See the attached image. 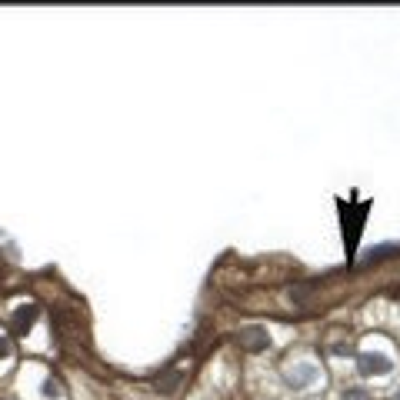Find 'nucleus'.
Here are the masks:
<instances>
[{
    "label": "nucleus",
    "instance_id": "f257e3e1",
    "mask_svg": "<svg viewBox=\"0 0 400 400\" xmlns=\"http://www.w3.org/2000/svg\"><path fill=\"white\" fill-rule=\"evenodd\" d=\"M237 347L250 351V354L263 351L267 347V330L263 327H244V330H237Z\"/></svg>",
    "mask_w": 400,
    "mask_h": 400
},
{
    "label": "nucleus",
    "instance_id": "0eeeda50",
    "mask_svg": "<svg viewBox=\"0 0 400 400\" xmlns=\"http://www.w3.org/2000/svg\"><path fill=\"white\" fill-rule=\"evenodd\" d=\"M394 400H400V394H397V397H394Z\"/></svg>",
    "mask_w": 400,
    "mask_h": 400
},
{
    "label": "nucleus",
    "instance_id": "39448f33",
    "mask_svg": "<svg viewBox=\"0 0 400 400\" xmlns=\"http://www.w3.org/2000/svg\"><path fill=\"white\" fill-rule=\"evenodd\" d=\"M344 400H374L367 394V390H347V394H344Z\"/></svg>",
    "mask_w": 400,
    "mask_h": 400
},
{
    "label": "nucleus",
    "instance_id": "423d86ee",
    "mask_svg": "<svg viewBox=\"0 0 400 400\" xmlns=\"http://www.w3.org/2000/svg\"><path fill=\"white\" fill-rule=\"evenodd\" d=\"M7 354H10V344H7V340L0 337V357H7Z\"/></svg>",
    "mask_w": 400,
    "mask_h": 400
},
{
    "label": "nucleus",
    "instance_id": "7ed1b4c3",
    "mask_svg": "<svg viewBox=\"0 0 400 400\" xmlns=\"http://www.w3.org/2000/svg\"><path fill=\"white\" fill-rule=\"evenodd\" d=\"M33 317H37V307H31V304L20 307L17 310V317H14V330H27V327L33 323Z\"/></svg>",
    "mask_w": 400,
    "mask_h": 400
},
{
    "label": "nucleus",
    "instance_id": "f03ea898",
    "mask_svg": "<svg viewBox=\"0 0 400 400\" xmlns=\"http://www.w3.org/2000/svg\"><path fill=\"white\" fill-rule=\"evenodd\" d=\"M357 367H360V374H387V370L394 367L387 357H380V354H360V360H357Z\"/></svg>",
    "mask_w": 400,
    "mask_h": 400
},
{
    "label": "nucleus",
    "instance_id": "20e7f679",
    "mask_svg": "<svg viewBox=\"0 0 400 400\" xmlns=\"http://www.w3.org/2000/svg\"><path fill=\"white\" fill-rule=\"evenodd\" d=\"M44 394H47V397H61V394H63V390H61V380H54V377H47Z\"/></svg>",
    "mask_w": 400,
    "mask_h": 400
}]
</instances>
